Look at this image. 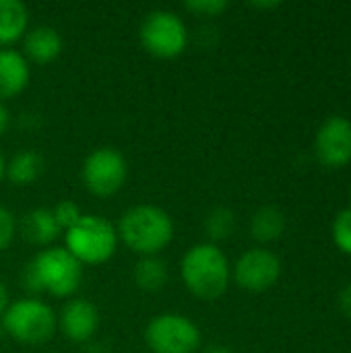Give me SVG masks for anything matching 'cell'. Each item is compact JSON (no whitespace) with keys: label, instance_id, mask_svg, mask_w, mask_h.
<instances>
[{"label":"cell","instance_id":"1","mask_svg":"<svg viewBox=\"0 0 351 353\" xmlns=\"http://www.w3.org/2000/svg\"><path fill=\"white\" fill-rule=\"evenodd\" d=\"M25 288L31 294H50L54 298H70L83 281V265L66 248L39 250L25 273Z\"/></svg>","mask_w":351,"mask_h":353},{"label":"cell","instance_id":"2","mask_svg":"<svg viewBox=\"0 0 351 353\" xmlns=\"http://www.w3.org/2000/svg\"><path fill=\"white\" fill-rule=\"evenodd\" d=\"M180 275L194 298L211 302L221 298L230 285V263L217 244L203 242L186 250L180 263Z\"/></svg>","mask_w":351,"mask_h":353},{"label":"cell","instance_id":"3","mask_svg":"<svg viewBox=\"0 0 351 353\" xmlns=\"http://www.w3.org/2000/svg\"><path fill=\"white\" fill-rule=\"evenodd\" d=\"M118 238L141 256H157L174 240V221L157 205H134L120 217Z\"/></svg>","mask_w":351,"mask_h":353},{"label":"cell","instance_id":"4","mask_svg":"<svg viewBox=\"0 0 351 353\" xmlns=\"http://www.w3.org/2000/svg\"><path fill=\"white\" fill-rule=\"evenodd\" d=\"M66 250L81 265H103L118 248L116 228L99 215H83L68 232H64Z\"/></svg>","mask_w":351,"mask_h":353},{"label":"cell","instance_id":"5","mask_svg":"<svg viewBox=\"0 0 351 353\" xmlns=\"http://www.w3.org/2000/svg\"><path fill=\"white\" fill-rule=\"evenodd\" d=\"M0 325L4 335L12 337L14 341L39 345L56 335L58 319L46 302L37 298H23L6 308Z\"/></svg>","mask_w":351,"mask_h":353},{"label":"cell","instance_id":"6","mask_svg":"<svg viewBox=\"0 0 351 353\" xmlns=\"http://www.w3.org/2000/svg\"><path fill=\"white\" fill-rule=\"evenodd\" d=\"M141 43L155 58H178L188 46V29L172 10H151L141 25Z\"/></svg>","mask_w":351,"mask_h":353},{"label":"cell","instance_id":"7","mask_svg":"<svg viewBox=\"0 0 351 353\" xmlns=\"http://www.w3.org/2000/svg\"><path fill=\"white\" fill-rule=\"evenodd\" d=\"M145 343L153 353H194L201 347V331L190 319L163 312L147 325Z\"/></svg>","mask_w":351,"mask_h":353},{"label":"cell","instance_id":"8","mask_svg":"<svg viewBox=\"0 0 351 353\" xmlns=\"http://www.w3.org/2000/svg\"><path fill=\"white\" fill-rule=\"evenodd\" d=\"M126 176L128 163L124 155L114 147H99L91 151L81 168L83 186L99 199L114 196L118 190H122Z\"/></svg>","mask_w":351,"mask_h":353},{"label":"cell","instance_id":"9","mask_svg":"<svg viewBox=\"0 0 351 353\" xmlns=\"http://www.w3.org/2000/svg\"><path fill=\"white\" fill-rule=\"evenodd\" d=\"M279 275H281V261L275 252L267 248L246 250L234 267L236 283L248 292H265L273 288Z\"/></svg>","mask_w":351,"mask_h":353},{"label":"cell","instance_id":"10","mask_svg":"<svg viewBox=\"0 0 351 353\" xmlns=\"http://www.w3.org/2000/svg\"><path fill=\"white\" fill-rule=\"evenodd\" d=\"M317 155L329 168H341L351 159V122L343 116L329 118L317 132Z\"/></svg>","mask_w":351,"mask_h":353},{"label":"cell","instance_id":"11","mask_svg":"<svg viewBox=\"0 0 351 353\" xmlns=\"http://www.w3.org/2000/svg\"><path fill=\"white\" fill-rule=\"evenodd\" d=\"M58 327L66 339L74 343H85L97 333L99 310L89 300H83V298L68 300V304H64L60 312Z\"/></svg>","mask_w":351,"mask_h":353},{"label":"cell","instance_id":"12","mask_svg":"<svg viewBox=\"0 0 351 353\" xmlns=\"http://www.w3.org/2000/svg\"><path fill=\"white\" fill-rule=\"evenodd\" d=\"M29 62L17 50H0V101L17 97L29 85Z\"/></svg>","mask_w":351,"mask_h":353},{"label":"cell","instance_id":"13","mask_svg":"<svg viewBox=\"0 0 351 353\" xmlns=\"http://www.w3.org/2000/svg\"><path fill=\"white\" fill-rule=\"evenodd\" d=\"M25 56L35 64H50L62 52V37L54 27L39 25L25 33L23 37Z\"/></svg>","mask_w":351,"mask_h":353},{"label":"cell","instance_id":"14","mask_svg":"<svg viewBox=\"0 0 351 353\" xmlns=\"http://www.w3.org/2000/svg\"><path fill=\"white\" fill-rule=\"evenodd\" d=\"M21 230H23V236L31 244H37V246H48L60 236V228L54 219V213L52 209H46V207L31 209L23 217Z\"/></svg>","mask_w":351,"mask_h":353},{"label":"cell","instance_id":"15","mask_svg":"<svg viewBox=\"0 0 351 353\" xmlns=\"http://www.w3.org/2000/svg\"><path fill=\"white\" fill-rule=\"evenodd\" d=\"M27 25L29 12L21 0H0V46H10L25 37Z\"/></svg>","mask_w":351,"mask_h":353},{"label":"cell","instance_id":"16","mask_svg":"<svg viewBox=\"0 0 351 353\" xmlns=\"http://www.w3.org/2000/svg\"><path fill=\"white\" fill-rule=\"evenodd\" d=\"M43 172V159L35 151H21L6 163V178L17 186L33 184Z\"/></svg>","mask_w":351,"mask_h":353},{"label":"cell","instance_id":"17","mask_svg":"<svg viewBox=\"0 0 351 353\" xmlns=\"http://www.w3.org/2000/svg\"><path fill=\"white\" fill-rule=\"evenodd\" d=\"M285 230V215L281 213V209L267 205L261 207L250 221V232L259 242H273L277 240Z\"/></svg>","mask_w":351,"mask_h":353},{"label":"cell","instance_id":"18","mask_svg":"<svg viewBox=\"0 0 351 353\" xmlns=\"http://www.w3.org/2000/svg\"><path fill=\"white\" fill-rule=\"evenodd\" d=\"M134 283L145 290V292H157L166 285L168 281V267L161 259L157 256H143L134 271H132Z\"/></svg>","mask_w":351,"mask_h":353},{"label":"cell","instance_id":"19","mask_svg":"<svg viewBox=\"0 0 351 353\" xmlns=\"http://www.w3.org/2000/svg\"><path fill=\"white\" fill-rule=\"evenodd\" d=\"M234 228H236V217H234V211L228 207H215L205 219V230L211 240L230 238Z\"/></svg>","mask_w":351,"mask_h":353},{"label":"cell","instance_id":"20","mask_svg":"<svg viewBox=\"0 0 351 353\" xmlns=\"http://www.w3.org/2000/svg\"><path fill=\"white\" fill-rule=\"evenodd\" d=\"M52 213H54V219H56V223H58V228H60V232H68L85 213L81 211V207L74 203V201H60L54 209H52Z\"/></svg>","mask_w":351,"mask_h":353},{"label":"cell","instance_id":"21","mask_svg":"<svg viewBox=\"0 0 351 353\" xmlns=\"http://www.w3.org/2000/svg\"><path fill=\"white\" fill-rule=\"evenodd\" d=\"M333 240L343 252L351 254V209L337 213L333 221Z\"/></svg>","mask_w":351,"mask_h":353},{"label":"cell","instance_id":"22","mask_svg":"<svg viewBox=\"0 0 351 353\" xmlns=\"http://www.w3.org/2000/svg\"><path fill=\"white\" fill-rule=\"evenodd\" d=\"M186 10L194 12V14H203V17H217L228 8L225 0H188L184 4Z\"/></svg>","mask_w":351,"mask_h":353},{"label":"cell","instance_id":"23","mask_svg":"<svg viewBox=\"0 0 351 353\" xmlns=\"http://www.w3.org/2000/svg\"><path fill=\"white\" fill-rule=\"evenodd\" d=\"M14 232H17V219L14 215L0 205V252L6 250L14 238Z\"/></svg>","mask_w":351,"mask_h":353},{"label":"cell","instance_id":"24","mask_svg":"<svg viewBox=\"0 0 351 353\" xmlns=\"http://www.w3.org/2000/svg\"><path fill=\"white\" fill-rule=\"evenodd\" d=\"M339 308H341V312L351 321V283H348L339 292Z\"/></svg>","mask_w":351,"mask_h":353},{"label":"cell","instance_id":"25","mask_svg":"<svg viewBox=\"0 0 351 353\" xmlns=\"http://www.w3.org/2000/svg\"><path fill=\"white\" fill-rule=\"evenodd\" d=\"M8 124H10V112H8L6 103L0 101V137L8 130Z\"/></svg>","mask_w":351,"mask_h":353},{"label":"cell","instance_id":"26","mask_svg":"<svg viewBox=\"0 0 351 353\" xmlns=\"http://www.w3.org/2000/svg\"><path fill=\"white\" fill-rule=\"evenodd\" d=\"M10 306V300H8V290H6V285L2 283V279H0V319H2V314L6 312V308Z\"/></svg>","mask_w":351,"mask_h":353},{"label":"cell","instance_id":"27","mask_svg":"<svg viewBox=\"0 0 351 353\" xmlns=\"http://www.w3.org/2000/svg\"><path fill=\"white\" fill-rule=\"evenodd\" d=\"M250 6H254V8H275V6H279V2H250Z\"/></svg>","mask_w":351,"mask_h":353},{"label":"cell","instance_id":"28","mask_svg":"<svg viewBox=\"0 0 351 353\" xmlns=\"http://www.w3.org/2000/svg\"><path fill=\"white\" fill-rule=\"evenodd\" d=\"M205 353H234L230 347H225V345H213V347H209Z\"/></svg>","mask_w":351,"mask_h":353},{"label":"cell","instance_id":"29","mask_svg":"<svg viewBox=\"0 0 351 353\" xmlns=\"http://www.w3.org/2000/svg\"><path fill=\"white\" fill-rule=\"evenodd\" d=\"M4 176H6V161H4V157L0 155V182L4 180Z\"/></svg>","mask_w":351,"mask_h":353},{"label":"cell","instance_id":"30","mask_svg":"<svg viewBox=\"0 0 351 353\" xmlns=\"http://www.w3.org/2000/svg\"><path fill=\"white\" fill-rule=\"evenodd\" d=\"M4 335V329H2V325H0V337Z\"/></svg>","mask_w":351,"mask_h":353}]
</instances>
